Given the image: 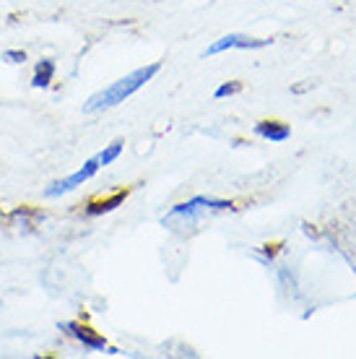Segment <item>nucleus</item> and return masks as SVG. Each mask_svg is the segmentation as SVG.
<instances>
[{"instance_id": "10", "label": "nucleus", "mask_w": 356, "mask_h": 359, "mask_svg": "<svg viewBox=\"0 0 356 359\" xmlns=\"http://www.w3.org/2000/svg\"><path fill=\"white\" fill-rule=\"evenodd\" d=\"M242 91V83L240 81H229V83H221L219 89L214 91L216 99H224V97H234V94H240Z\"/></svg>"}, {"instance_id": "3", "label": "nucleus", "mask_w": 356, "mask_h": 359, "mask_svg": "<svg viewBox=\"0 0 356 359\" xmlns=\"http://www.w3.org/2000/svg\"><path fill=\"white\" fill-rule=\"evenodd\" d=\"M99 159L94 156V159H89V162L83 164L78 172H73L71 177H65V180H55L53 185L45 190V198H60V196H65V193H71V190H76L78 185H83V182H89L94 175L99 172Z\"/></svg>"}, {"instance_id": "2", "label": "nucleus", "mask_w": 356, "mask_h": 359, "mask_svg": "<svg viewBox=\"0 0 356 359\" xmlns=\"http://www.w3.org/2000/svg\"><path fill=\"white\" fill-rule=\"evenodd\" d=\"M224 208H232V201H221V198H208V196H196L177 203L170 214L161 219L164 226H193L200 222V216L208 211H224Z\"/></svg>"}, {"instance_id": "1", "label": "nucleus", "mask_w": 356, "mask_h": 359, "mask_svg": "<svg viewBox=\"0 0 356 359\" xmlns=\"http://www.w3.org/2000/svg\"><path fill=\"white\" fill-rule=\"evenodd\" d=\"M159 68H161L159 63L143 65V68H138V71L123 76L120 81L109 83L107 89H102V91H97V94H91L89 102L83 104V112H102V109L117 107L120 102H125L128 97H133L135 91L143 89L146 83L151 81L153 76L159 73Z\"/></svg>"}, {"instance_id": "6", "label": "nucleus", "mask_w": 356, "mask_h": 359, "mask_svg": "<svg viewBox=\"0 0 356 359\" xmlns=\"http://www.w3.org/2000/svg\"><path fill=\"white\" fill-rule=\"evenodd\" d=\"M255 133L260 138L271 141V144H281V141H286L292 135V128L281 123V120H260L258 126H255Z\"/></svg>"}, {"instance_id": "9", "label": "nucleus", "mask_w": 356, "mask_h": 359, "mask_svg": "<svg viewBox=\"0 0 356 359\" xmlns=\"http://www.w3.org/2000/svg\"><path fill=\"white\" fill-rule=\"evenodd\" d=\"M123 149H125L123 141H115V144H109L107 149H102V151L97 154L99 164H102V167H107V164H112V162L117 159V156L123 154Z\"/></svg>"}, {"instance_id": "7", "label": "nucleus", "mask_w": 356, "mask_h": 359, "mask_svg": "<svg viewBox=\"0 0 356 359\" xmlns=\"http://www.w3.org/2000/svg\"><path fill=\"white\" fill-rule=\"evenodd\" d=\"M55 71H57V65H55V60H50V57H45V60H39V63L34 65L32 86H34V89H47V86L53 83V79H55Z\"/></svg>"}, {"instance_id": "5", "label": "nucleus", "mask_w": 356, "mask_h": 359, "mask_svg": "<svg viewBox=\"0 0 356 359\" xmlns=\"http://www.w3.org/2000/svg\"><path fill=\"white\" fill-rule=\"evenodd\" d=\"M60 331H65L71 339H76L78 344H83L86 349H107V341H104V336H99L94 328H89V325L83 323H76V320H71V323H60Z\"/></svg>"}, {"instance_id": "8", "label": "nucleus", "mask_w": 356, "mask_h": 359, "mask_svg": "<svg viewBox=\"0 0 356 359\" xmlns=\"http://www.w3.org/2000/svg\"><path fill=\"white\" fill-rule=\"evenodd\" d=\"M125 198H128V190H117L115 196L102 198V201H91L89 206H86V214H89V216L107 214V211H112V208H117V206H120V203H123Z\"/></svg>"}, {"instance_id": "11", "label": "nucleus", "mask_w": 356, "mask_h": 359, "mask_svg": "<svg viewBox=\"0 0 356 359\" xmlns=\"http://www.w3.org/2000/svg\"><path fill=\"white\" fill-rule=\"evenodd\" d=\"M0 60H6V63H11V65H21L27 60V53H24V50H6V53L0 55Z\"/></svg>"}, {"instance_id": "4", "label": "nucleus", "mask_w": 356, "mask_h": 359, "mask_svg": "<svg viewBox=\"0 0 356 359\" xmlns=\"http://www.w3.org/2000/svg\"><path fill=\"white\" fill-rule=\"evenodd\" d=\"M266 45H271V39H249V36H245V34H226V36H221V39H216L214 45L203 53V57L226 53V50H260V47H266Z\"/></svg>"}]
</instances>
